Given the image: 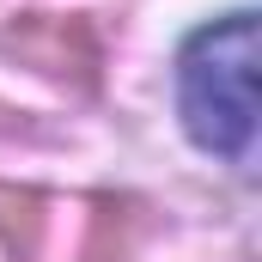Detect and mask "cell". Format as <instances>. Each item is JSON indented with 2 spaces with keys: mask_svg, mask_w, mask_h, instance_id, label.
Returning <instances> with one entry per match:
<instances>
[{
  "mask_svg": "<svg viewBox=\"0 0 262 262\" xmlns=\"http://www.w3.org/2000/svg\"><path fill=\"white\" fill-rule=\"evenodd\" d=\"M183 128L213 159H244L256 134V12L201 25L177 61Z\"/></svg>",
  "mask_w": 262,
  "mask_h": 262,
  "instance_id": "6da1fadb",
  "label": "cell"
},
{
  "mask_svg": "<svg viewBox=\"0 0 262 262\" xmlns=\"http://www.w3.org/2000/svg\"><path fill=\"white\" fill-rule=\"evenodd\" d=\"M0 49L18 55L25 67H37V73H49V79H61V85H79V92L98 85V43H92L85 18L31 12V18L0 31Z\"/></svg>",
  "mask_w": 262,
  "mask_h": 262,
  "instance_id": "7a4b0ae2",
  "label": "cell"
},
{
  "mask_svg": "<svg viewBox=\"0 0 262 262\" xmlns=\"http://www.w3.org/2000/svg\"><path fill=\"white\" fill-rule=\"evenodd\" d=\"M43 226H49V213H43V195L37 189L0 183V244H6V256L12 262H37L43 256Z\"/></svg>",
  "mask_w": 262,
  "mask_h": 262,
  "instance_id": "3957f363",
  "label": "cell"
},
{
  "mask_svg": "<svg viewBox=\"0 0 262 262\" xmlns=\"http://www.w3.org/2000/svg\"><path fill=\"white\" fill-rule=\"evenodd\" d=\"M128 232H134V207L128 201H92V238H85V250L79 262H122L128 256Z\"/></svg>",
  "mask_w": 262,
  "mask_h": 262,
  "instance_id": "277c9868",
  "label": "cell"
}]
</instances>
